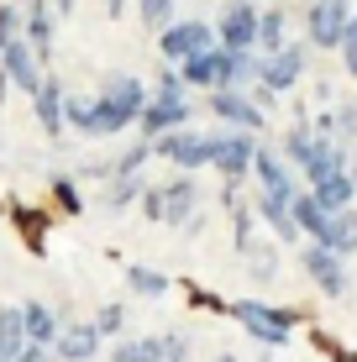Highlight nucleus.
<instances>
[{"instance_id":"1","label":"nucleus","mask_w":357,"mask_h":362,"mask_svg":"<svg viewBox=\"0 0 357 362\" xmlns=\"http://www.w3.org/2000/svg\"><path fill=\"white\" fill-rule=\"evenodd\" d=\"M147 84L137 74H105L100 95H95V136H116L127 127H137L142 110H147Z\"/></svg>"},{"instance_id":"2","label":"nucleus","mask_w":357,"mask_h":362,"mask_svg":"<svg viewBox=\"0 0 357 362\" xmlns=\"http://www.w3.org/2000/svg\"><path fill=\"white\" fill-rule=\"evenodd\" d=\"M226 315L237 320V326L247 331L257 346H268V352H289L294 326L305 320V310H289V305H263V299H231V305H226Z\"/></svg>"},{"instance_id":"3","label":"nucleus","mask_w":357,"mask_h":362,"mask_svg":"<svg viewBox=\"0 0 357 362\" xmlns=\"http://www.w3.org/2000/svg\"><path fill=\"white\" fill-rule=\"evenodd\" d=\"M305 69H310V42H289L279 47V53L263 58V69H257V105H274V95H289L294 84L305 79Z\"/></svg>"},{"instance_id":"4","label":"nucleus","mask_w":357,"mask_h":362,"mask_svg":"<svg viewBox=\"0 0 357 362\" xmlns=\"http://www.w3.org/2000/svg\"><path fill=\"white\" fill-rule=\"evenodd\" d=\"M257 136L252 132H211V168L226 179V189H237V184L252 179V163H257Z\"/></svg>"},{"instance_id":"5","label":"nucleus","mask_w":357,"mask_h":362,"mask_svg":"<svg viewBox=\"0 0 357 362\" xmlns=\"http://www.w3.org/2000/svg\"><path fill=\"white\" fill-rule=\"evenodd\" d=\"M352 0H310L305 6V42L321 53H341V37L352 27Z\"/></svg>"},{"instance_id":"6","label":"nucleus","mask_w":357,"mask_h":362,"mask_svg":"<svg viewBox=\"0 0 357 362\" xmlns=\"http://www.w3.org/2000/svg\"><path fill=\"white\" fill-rule=\"evenodd\" d=\"M158 42H163L168 64H189V58H200V53H211V47H216V27L205 16H179Z\"/></svg>"},{"instance_id":"7","label":"nucleus","mask_w":357,"mask_h":362,"mask_svg":"<svg viewBox=\"0 0 357 362\" xmlns=\"http://www.w3.org/2000/svg\"><path fill=\"white\" fill-rule=\"evenodd\" d=\"M300 263H305V279L315 284L326 299H341L352 289V273H347V257L341 252H331V247H315V242H305V252H300Z\"/></svg>"},{"instance_id":"8","label":"nucleus","mask_w":357,"mask_h":362,"mask_svg":"<svg viewBox=\"0 0 357 362\" xmlns=\"http://www.w3.org/2000/svg\"><path fill=\"white\" fill-rule=\"evenodd\" d=\"M257 21H263V11H257L252 0H226L221 16H216V42L237 47V53H252L257 47Z\"/></svg>"},{"instance_id":"9","label":"nucleus","mask_w":357,"mask_h":362,"mask_svg":"<svg viewBox=\"0 0 357 362\" xmlns=\"http://www.w3.org/2000/svg\"><path fill=\"white\" fill-rule=\"evenodd\" d=\"M0 69H6V79L16 84V90L27 95V100H32L37 90H42V79H47V64L32 53V42H27V37H11V42L0 47Z\"/></svg>"},{"instance_id":"10","label":"nucleus","mask_w":357,"mask_h":362,"mask_svg":"<svg viewBox=\"0 0 357 362\" xmlns=\"http://www.w3.org/2000/svg\"><path fill=\"white\" fill-rule=\"evenodd\" d=\"M211 116H216L226 132H252V136H263V105H257L247 90H216V95H211Z\"/></svg>"},{"instance_id":"11","label":"nucleus","mask_w":357,"mask_h":362,"mask_svg":"<svg viewBox=\"0 0 357 362\" xmlns=\"http://www.w3.org/2000/svg\"><path fill=\"white\" fill-rule=\"evenodd\" d=\"M158 158H168L179 173H194V168H211V132H168V136H158Z\"/></svg>"},{"instance_id":"12","label":"nucleus","mask_w":357,"mask_h":362,"mask_svg":"<svg viewBox=\"0 0 357 362\" xmlns=\"http://www.w3.org/2000/svg\"><path fill=\"white\" fill-rule=\"evenodd\" d=\"M252 179H257V194L268 199H294L300 194V179H294V163L279 147H257V163H252Z\"/></svg>"},{"instance_id":"13","label":"nucleus","mask_w":357,"mask_h":362,"mask_svg":"<svg viewBox=\"0 0 357 362\" xmlns=\"http://www.w3.org/2000/svg\"><path fill=\"white\" fill-rule=\"evenodd\" d=\"M137 127H142L147 142H158V136H168V132H184L189 127V100L184 95H153Z\"/></svg>"},{"instance_id":"14","label":"nucleus","mask_w":357,"mask_h":362,"mask_svg":"<svg viewBox=\"0 0 357 362\" xmlns=\"http://www.w3.org/2000/svg\"><path fill=\"white\" fill-rule=\"evenodd\" d=\"M100 346H105V336L95 331V320H69V326L58 331V341H53V357L58 362H95Z\"/></svg>"},{"instance_id":"15","label":"nucleus","mask_w":357,"mask_h":362,"mask_svg":"<svg viewBox=\"0 0 357 362\" xmlns=\"http://www.w3.org/2000/svg\"><path fill=\"white\" fill-rule=\"evenodd\" d=\"M32 110H37V127L53 136V142L69 132V95H64V84H58L53 74H47V79H42V90L32 95Z\"/></svg>"},{"instance_id":"16","label":"nucleus","mask_w":357,"mask_h":362,"mask_svg":"<svg viewBox=\"0 0 357 362\" xmlns=\"http://www.w3.org/2000/svg\"><path fill=\"white\" fill-rule=\"evenodd\" d=\"M163 205H168V216H163V226H189L194 216H200V184H194V173H179V179H168L163 184Z\"/></svg>"},{"instance_id":"17","label":"nucleus","mask_w":357,"mask_h":362,"mask_svg":"<svg viewBox=\"0 0 357 362\" xmlns=\"http://www.w3.org/2000/svg\"><path fill=\"white\" fill-rule=\"evenodd\" d=\"M21 37L32 42V53L42 58V64H53V37H58L53 0H32V6H27V27H21Z\"/></svg>"},{"instance_id":"18","label":"nucleus","mask_w":357,"mask_h":362,"mask_svg":"<svg viewBox=\"0 0 357 362\" xmlns=\"http://www.w3.org/2000/svg\"><path fill=\"white\" fill-rule=\"evenodd\" d=\"M352 163V153L336 142V136H321L315 132V142H310V153H305V163H300V173H305V184H321L326 173H336V168H347Z\"/></svg>"},{"instance_id":"19","label":"nucleus","mask_w":357,"mask_h":362,"mask_svg":"<svg viewBox=\"0 0 357 362\" xmlns=\"http://www.w3.org/2000/svg\"><path fill=\"white\" fill-rule=\"evenodd\" d=\"M257 69H263V58H257V53L221 47V58H216V90H247V84H257Z\"/></svg>"},{"instance_id":"20","label":"nucleus","mask_w":357,"mask_h":362,"mask_svg":"<svg viewBox=\"0 0 357 362\" xmlns=\"http://www.w3.org/2000/svg\"><path fill=\"white\" fill-rule=\"evenodd\" d=\"M310 194L321 199V205L331 210V216L352 210V199H357V179H352V168H336V173H326L321 184H310Z\"/></svg>"},{"instance_id":"21","label":"nucleus","mask_w":357,"mask_h":362,"mask_svg":"<svg viewBox=\"0 0 357 362\" xmlns=\"http://www.w3.org/2000/svg\"><path fill=\"white\" fill-rule=\"evenodd\" d=\"M21 320H27V341H32V346H53L58 331H64L58 310L42 305V299H27V305H21Z\"/></svg>"},{"instance_id":"22","label":"nucleus","mask_w":357,"mask_h":362,"mask_svg":"<svg viewBox=\"0 0 357 362\" xmlns=\"http://www.w3.org/2000/svg\"><path fill=\"white\" fill-rule=\"evenodd\" d=\"M294 226H300V236H310V242H321V236H326V226H331V210L321 205V199H315L310 189H300V194H294Z\"/></svg>"},{"instance_id":"23","label":"nucleus","mask_w":357,"mask_h":362,"mask_svg":"<svg viewBox=\"0 0 357 362\" xmlns=\"http://www.w3.org/2000/svg\"><path fill=\"white\" fill-rule=\"evenodd\" d=\"M294 199H268V194H257V221H263L268 231L279 236V242H300V226H294Z\"/></svg>"},{"instance_id":"24","label":"nucleus","mask_w":357,"mask_h":362,"mask_svg":"<svg viewBox=\"0 0 357 362\" xmlns=\"http://www.w3.org/2000/svg\"><path fill=\"white\" fill-rule=\"evenodd\" d=\"M27 320H21V305H0V357L16 362L21 352H27Z\"/></svg>"},{"instance_id":"25","label":"nucleus","mask_w":357,"mask_h":362,"mask_svg":"<svg viewBox=\"0 0 357 362\" xmlns=\"http://www.w3.org/2000/svg\"><path fill=\"white\" fill-rule=\"evenodd\" d=\"M110 362H163V336H121Z\"/></svg>"},{"instance_id":"26","label":"nucleus","mask_w":357,"mask_h":362,"mask_svg":"<svg viewBox=\"0 0 357 362\" xmlns=\"http://www.w3.org/2000/svg\"><path fill=\"white\" fill-rule=\"evenodd\" d=\"M257 47H263V58L279 53V47H289V11H279V6L263 11V21H257Z\"/></svg>"},{"instance_id":"27","label":"nucleus","mask_w":357,"mask_h":362,"mask_svg":"<svg viewBox=\"0 0 357 362\" xmlns=\"http://www.w3.org/2000/svg\"><path fill=\"white\" fill-rule=\"evenodd\" d=\"M216 58H221V42L211 47V53H200V58H189V64H179L184 90H216Z\"/></svg>"},{"instance_id":"28","label":"nucleus","mask_w":357,"mask_h":362,"mask_svg":"<svg viewBox=\"0 0 357 362\" xmlns=\"http://www.w3.org/2000/svg\"><path fill=\"white\" fill-rule=\"evenodd\" d=\"M127 289L142 294V299H158V294H168V279L147 263H127Z\"/></svg>"},{"instance_id":"29","label":"nucleus","mask_w":357,"mask_h":362,"mask_svg":"<svg viewBox=\"0 0 357 362\" xmlns=\"http://www.w3.org/2000/svg\"><path fill=\"white\" fill-rule=\"evenodd\" d=\"M331 136H336L341 147H357V100H336V105H331Z\"/></svg>"},{"instance_id":"30","label":"nucleus","mask_w":357,"mask_h":362,"mask_svg":"<svg viewBox=\"0 0 357 362\" xmlns=\"http://www.w3.org/2000/svg\"><path fill=\"white\" fill-rule=\"evenodd\" d=\"M137 21H142L147 32L163 37V32L179 21V11H174V0H137Z\"/></svg>"},{"instance_id":"31","label":"nucleus","mask_w":357,"mask_h":362,"mask_svg":"<svg viewBox=\"0 0 357 362\" xmlns=\"http://www.w3.org/2000/svg\"><path fill=\"white\" fill-rule=\"evenodd\" d=\"M153 153H158V147H153V142H147V136H142V142L121 147V158H116V163H110V173H116V179H142V163H147V158H153Z\"/></svg>"},{"instance_id":"32","label":"nucleus","mask_w":357,"mask_h":362,"mask_svg":"<svg viewBox=\"0 0 357 362\" xmlns=\"http://www.w3.org/2000/svg\"><path fill=\"white\" fill-rule=\"evenodd\" d=\"M310 142H315V127H310V121H294V127L284 132V147H279V153H284L289 163L300 168V163H305V153H310Z\"/></svg>"},{"instance_id":"33","label":"nucleus","mask_w":357,"mask_h":362,"mask_svg":"<svg viewBox=\"0 0 357 362\" xmlns=\"http://www.w3.org/2000/svg\"><path fill=\"white\" fill-rule=\"evenodd\" d=\"M247 279L257 284V289L279 279V252H274V247H252V252H247Z\"/></svg>"},{"instance_id":"34","label":"nucleus","mask_w":357,"mask_h":362,"mask_svg":"<svg viewBox=\"0 0 357 362\" xmlns=\"http://www.w3.org/2000/svg\"><path fill=\"white\" fill-rule=\"evenodd\" d=\"M231 236H237V252H252L257 247V210H247V205L231 210Z\"/></svg>"},{"instance_id":"35","label":"nucleus","mask_w":357,"mask_h":362,"mask_svg":"<svg viewBox=\"0 0 357 362\" xmlns=\"http://www.w3.org/2000/svg\"><path fill=\"white\" fill-rule=\"evenodd\" d=\"M147 189V179H110V189H105V210H127V205H137Z\"/></svg>"},{"instance_id":"36","label":"nucleus","mask_w":357,"mask_h":362,"mask_svg":"<svg viewBox=\"0 0 357 362\" xmlns=\"http://www.w3.org/2000/svg\"><path fill=\"white\" fill-rule=\"evenodd\" d=\"M95 331L105 336V341H121V336H127V305H100V315H95Z\"/></svg>"},{"instance_id":"37","label":"nucleus","mask_w":357,"mask_h":362,"mask_svg":"<svg viewBox=\"0 0 357 362\" xmlns=\"http://www.w3.org/2000/svg\"><path fill=\"white\" fill-rule=\"evenodd\" d=\"M69 127L79 136H95V95H69Z\"/></svg>"},{"instance_id":"38","label":"nucleus","mask_w":357,"mask_h":362,"mask_svg":"<svg viewBox=\"0 0 357 362\" xmlns=\"http://www.w3.org/2000/svg\"><path fill=\"white\" fill-rule=\"evenodd\" d=\"M21 27H27V6H16V0H0V42L21 37Z\"/></svg>"},{"instance_id":"39","label":"nucleus","mask_w":357,"mask_h":362,"mask_svg":"<svg viewBox=\"0 0 357 362\" xmlns=\"http://www.w3.org/2000/svg\"><path fill=\"white\" fill-rule=\"evenodd\" d=\"M137 205H142V216H147V221H158V226H163V216H168V205H163V184H147Z\"/></svg>"},{"instance_id":"40","label":"nucleus","mask_w":357,"mask_h":362,"mask_svg":"<svg viewBox=\"0 0 357 362\" xmlns=\"http://www.w3.org/2000/svg\"><path fill=\"white\" fill-rule=\"evenodd\" d=\"M153 95H184V74H179V64H163V69H158Z\"/></svg>"},{"instance_id":"41","label":"nucleus","mask_w":357,"mask_h":362,"mask_svg":"<svg viewBox=\"0 0 357 362\" xmlns=\"http://www.w3.org/2000/svg\"><path fill=\"white\" fill-rule=\"evenodd\" d=\"M341 69L357 79V16H352V27H347V37H341Z\"/></svg>"},{"instance_id":"42","label":"nucleus","mask_w":357,"mask_h":362,"mask_svg":"<svg viewBox=\"0 0 357 362\" xmlns=\"http://www.w3.org/2000/svg\"><path fill=\"white\" fill-rule=\"evenodd\" d=\"M53 194H58V205H64V210H79L84 205L79 189H74V179H53Z\"/></svg>"},{"instance_id":"43","label":"nucleus","mask_w":357,"mask_h":362,"mask_svg":"<svg viewBox=\"0 0 357 362\" xmlns=\"http://www.w3.org/2000/svg\"><path fill=\"white\" fill-rule=\"evenodd\" d=\"M16 362H58V357H53V346H27Z\"/></svg>"},{"instance_id":"44","label":"nucleus","mask_w":357,"mask_h":362,"mask_svg":"<svg viewBox=\"0 0 357 362\" xmlns=\"http://www.w3.org/2000/svg\"><path fill=\"white\" fill-rule=\"evenodd\" d=\"M74 6H79V0H53V11H58V21H64V16H74Z\"/></svg>"},{"instance_id":"45","label":"nucleus","mask_w":357,"mask_h":362,"mask_svg":"<svg viewBox=\"0 0 357 362\" xmlns=\"http://www.w3.org/2000/svg\"><path fill=\"white\" fill-rule=\"evenodd\" d=\"M105 16H127V0H105Z\"/></svg>"},{"instance_id":"46","label":"nucleus","mask_w":357,"mask_h":362,"mask_svg":"<svg viewBox=\"0 0 357 362\" xmlns=\"http://www.w3.org/2000/svg\"><path fill=\"white\" fill-rule=\"evenodd\" d=\"M11 90H16V84H11V79H6V69H0V105H6V95H11Z\"/></svg>"},{"instance_id":"47","label":"nucleus","mask_w":357,"mask_h":362,"mask_svg":"<svg viewBox=\"0 0 357 362\" xmlns=\"http://www.w3.org/2000/svg\"><path fill=\"white\" fill-rule=\"evenodd\" d=\"M357 252V210H352V236H347V257Z\"/></svg>"},{"instance_id":"48","label":"nucleus","mask_w":357,"mask_h":362,"mask_svg":"<svg viewBox=\"0 0 357 362\" xmlns=\"http://www.w3.org/2000/svg\"><path fill=\"white\" fill-rule=\"evenodd\" d=\"M211 362H237V357H231V352H216V357H211Z\"/></svg>"},{"instance_id":"49","label":"nucleus","mask_w":357,"mask_h":362,"mask_svg":"<svg viewBox=\"0 0 357 362\" xmlns=\"http://www.w3.org/2000/svg\"><path fill=\"white\" fill-rule=\"evenodd\" d=\"M347 168H352V179H357V147H352V163H347Z\"/></svg>"},{"instance_id":"50","label":"nucleus","mask_w":357,"mask_h":362,"mask_svg":"<svg viewBox=\"0 0 357 362\" xmlns=\"http://www.w3.org/2000/svg\"><path fill=\"white\" fill-rule=\"evenodd\" d=\"M16 6H32V0H16Z\"/></svg>"},{"instance_id":"51","label":"nucleus","mask_w":357,"mask_h":362,"mask_svg":"<svg viewBox=\"0 0 357 362\" xmlns=\"http://www.w3.org/2000/svg\"><path fill=\"white\" fill-rule=\"evenodd\" d=\"M0 362H6V357H0Z\"/></svg>"},{"instance_id":"52","label":"nucleus","mask_w":357,"mask_h":362,"mask_svg":"<svg viewBox=\"0 0 357 362\" xmlns=\"http://www.w3.org/2000/svg\"><path fill=\"white\" fill-rule=\"evenodd\" d=\"M0 47H6V42H0Z\"/></svg>"}]
</instances>
